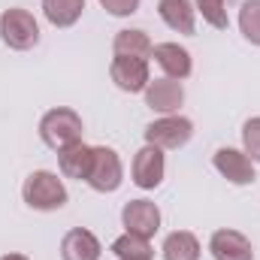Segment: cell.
I'll return each mask as SVG.
<instances>
[{"label":"cell","instance_id":"cell-6","mask_svg":"<svg viewBox=\"0 0 260 260\" xmlns=\"http://www.w3.org/2000/svg\"><path fill=\"white\" fill-rule=\"evenodd\" d=\"M121 224H124V230L133 233V236L151 239L160 230V209L151 200H130V203H124V209H121Z\"/></svg>","mask_w":260,"mask_h":260},{"label":"cell","instance_id":"cell-5","mask_svg":"<svg viewBox=\"0 0 260 260\" xmlns=\"http://www.w3.org/2000/svg\"><path fill=\"white\" fill-rule=\"evenodd\" d=\"M194 136V124L182 115H164L157 121H151L145 127V145H154L160 151H173V148H182L188 145Z\"/></svg>","mask_w":260,"mask_h":260},{"label":"cell","instance_id":"cell-16","mask_svg":"<svg viewBox=\"0 0 260 260\" xmlns=\"http://www.w3.org/2000/svg\"><path fill=\"white\" fill-rule=\"evenodd\" d=\"M164 260H200V239L191 230H176L164 239Z\"/></svg>","mask_w":260,"mask_h":260},{"label":"cell","instance_id":"cell-10","mask_svg":"<svg viewBox=\"0 0 260 260\" xmlns=\"http://www.w3.org/2000/svg\"><path fill=\"white\" fill-rule=\"evenodd\" d=\"M209 251L215 260H254V245L245 233L221 227L209 239Z\"/></svg>","mask_w":260,"mask_h":260},{"label":"cell","instance_id":"cell-9","mask_svg":"<svg viewBox=\"0 0 260 260\" xmlns=\"http://www.w3.org/2000/svg\"><path fill=\"white\" fill-rule=\"evenodd\" d=\"M133 185L142 188V191H154L160 182H164V173H167V164H164V151L154 148V145H145L136 151L133 157Z\"/></svg>","mask_w":260,"mask_h":260},{"label":"cell","instance_id":"cell-1","mask_svg":"<svg viewBox=\"0 0 260 260\" xmlns=\"http://www.w3.org/2000/svg\"><path fill=\"white\" fill-rule=\"evenodd\" d=\"M21 200H24L34 212H58V209L67 206L70 194H67L64 182H61L55 173L37 170V173H30V176L24 179V185H21Z\"/></svg>","mask_w":260,"mask_h":260},{"label":"cell","instance_id":"cell-2","mask_svg":"<svg viewBox=\"0 0 260 260\" xmlns=\"http://www.w3.org/2000/svg\"><path fill=\"white\" fill-rule=\"evenodd\" d=\"M82 118L76 109L70 106H58V109H49L43 118H40V139L52 148V151H64L70 145L82 142Z\"/></svg>","mask_w":260,"mask_h":260},{"label":"cell","instance_id":"cell-13","mask_svg":"<svg viewBox=\"0 0 260 260\" xmlns=\"http://www.w3.org/2000/svg\"><path fill=\"white\" fill-rule=\"evenodd\" d=\"M100 254H103L100 239L85 227L67 230L61 239V260H100Z\"/></svg>","mask_w":260,"mask_h":260},{"label":"cell","instance_id":"cell-23","mask_svg":"<svg viewBox=\"0 0 260 260\" xmlns=\"http://www.w3.org/2000/svg\"><path fill=\"white\" fill-rule=\"evenodd\" d=\"M139 3H142V0H100V6H103L109 15H115V18L133 15V12L139 9Z\"/></svg>","mask_w":260,"mask_h":260},{"label":"cell","instance_id":"cell-19","mask_svg":"<svg viewBox=\"0 0 260 260\" xmlns=\"http://www.w3.org/2000/svg\"><path fill=\"white\" fill-rule=\"evenodd\" d=\"M112 254L118 260H154V248H151V239L124 233L112 242Z\"/></svg>","mask_w":260,"mask_h":260},{"label":"cell","instance_id":"cell-14","mask_svg":"<svg viewBox=\"0 0 260 260\" xmlns=\"http://www.w3.org/2000/svg\"><path fill=\"white\" fill-rule=\"evenodd\" d=\"M157 15L164 18V24L176 34L191 37L197 27V6L191 0H160L157 3Z\"/></svg>","mask_w":260,"mask_h":260},{"label":"cell","instance_id":"cell-17","mask_svg":"<svg viewBox=\"0 0 260 260\" xmlns=\"http://www.w3.org/2000/svg\"><path fill=\"white\" fill-rule=\"evenodd\" d=\"M43 12H46L49 24L73 27L85 12V0H43Z\"/></svg>","mask_w":260,"mask_h":260},{"label":"cell","instance_id":"cell-8","mask_svg":"<svg viewBox=\"0 0 260 260\" xmlns=\"http://www.w3.org/2000/svg\"><path fill=\"white\" fill-rule=\"evenodd\" d=\"M142 94H145V106L160 115H176L185 103V88L176 79H154V82H148V88Z\"/></svg>","mask_w":260,"mask_h":260},{"label":"cell","instance_id":"cell-4","mask_svg":"<svg viewBox=\"0 0 260 260\" xmlns=\"http://www.w3.org/2000/svg\"><path fill=\"white\" fill-rule=\"evenodd\" d=\"M124 182V167L115 148L106 145H94V160H91V173H88V185L97 194H112L118 191Z\"/></svg>","mask_w":260,"mask_h":260},{"label":"cell","instance_id":"cell-21","mask_svg":"<svg viewBox=\"0 0 260 260\" xmlns=\"http://www.w3.org/2000/svg\"><path fill=\"white\" fill-rule=\"evenodd\" d=\"M197 12H200L203 21L212 24L215 30H227V27H230L227 9H224V0H197Z\"/></svg>","mask_w":260,"mask_h":260},{"label":"cell","instance_id":"cell-20","mask_svg":"<svg viewBox=\"0 0 260 260\" xmlns=\"http://www.w3.org/2000/svg\"><path fill=\"white\" fill-rule=\"evenodd\" d=\"M239 30H242V37L251 46H260V0H245L242 3V9H239Z\"/></svg>","mask_w":260,"mask_h":260},{"label":"cell","instance_id":"cell-12","mask_svg":"<svg viewBox=\"0 0 260 260\" xmlns=\"http://www.w3.org/2000/svg\"><path fill=\"white\" fill-rule=\"evenodd\" d=\"M151 55H154L157 67L167 73V79L182 82V79H188V76H191V70H194L191 52H188V49H182L179 43H157V46L151 49Z\"/></svg>","mask_w":260,"mask_h":260},{"label":"cell","instance_id":"cell-3","mask_svg":"<svg viewBox=\"0 0 260 260\" xmlns=\"http://www.w3.org/2000/svg\"><path fill=\"white\" fill-rule=\"evenodd\" d=\"M0 40L15 52H27V49H34L40 43V24L21 6L3 9L0 12Z\"/></svg>","mask_w":260,"mask_h":260},{"label":"cell","instance_id":"cell-24","mask_svg":"<svg viewBox=\"0 0 260 260\" xmlns=\"http://www.w3.org/2000/svg\"><path fill=\"white\" fill-rule=\"evenodd\" d=\"M0 260H30L27 254H3Z\"/></svg>","mask_w":260,"mask_h":260},{"label":"cell","instance_id":"cell-18","mask_svg":"<svg viewBox=\"0 0 260 260\" xmlns=\"http://www.w3.org/2000/svg\"><path fill=\"white\" fill-rule=\"evenodd\" d=\"M151 40L145 30H118L115 40H112V52L115 55H127V58H145L151 55Z\"/></svg>","mask_w":260,"mask_h":260},{"label":"cell","instance_id":"cell-11","mask_svg":"<svg viewBox=\"0 0 260 260\" xmlns=\"http://www.w3.org/2000/svg\"><path fill=\"white\" fill-rule=\"evenodd\" d=\"M215 170L230 182V185H251L257 176H254V164L245 151L239 148H218L215 157H212Z\"/></svg>","mask_w":260,"mask_h":260},{"label":"cell","instance_id":"cell-7","mask_svg":"<svg viewBox=\"0 0 260 260\" xmlns=\"http://www.w3.org/2000/svg\"><path fill=\"white\" fill-rule=\"evenodd\" d=\"M109 76L112 82L127 91V94H139L148 88L151 76H148V61L145 58H127V55H115L109 64Z\"/></svg>","mask_w":260,"mask_h":260},{"label":"cell","instance_id":"cell-22","mask_svg":"<svg viewBox=\"0 0 260 260\" xmlns=\"http://www.w3.org/2000/svg\"><path fill=\"white\" fill-rule=\"evenodd\" d=\"M242 145L251 164H260V118H248L242 124Z\"/></svg>","mask_w":260,"mask_h":260},{"label":"cell","instance_id":"cell-15","mask_svg":"<svg viewBox=\"0 0 260 260\" xmlns=\"http://www.w3.org/2000/svg\"><path fill=\"white\" fill-rule=\"evenodd\" d=\"M91 160H94V148L85 145V142H76L64 151H58V167L67 179H76V182H88V173H91Z\"/></svg>","mask_w":260,"mask_h":260}]
</instances>
